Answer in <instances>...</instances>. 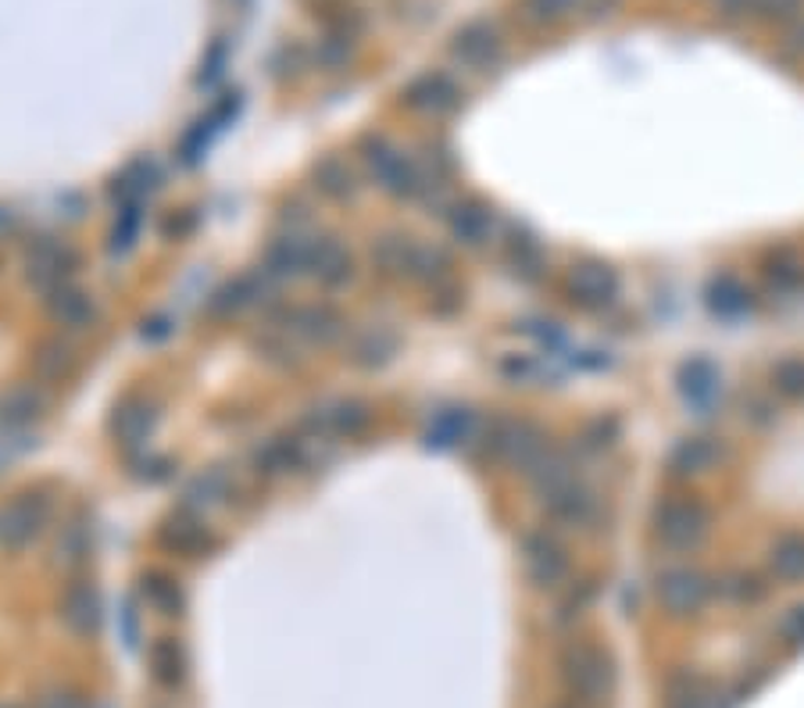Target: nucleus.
Segmentation results:
<instances>
[{
	"label": "nucleus",
	"mask_w": 804,
	"mask_h": 708,
	"mask_svg": "<svg viewBox=\"0 0 804 708\" xmlns=\"http://www.w3.org/2000/svg\"><path fill=\"white\" fill-rule=\"evenodd\" d=\"M655 530L661 548L686 551L701 544V537L708 533V508L701 501H665L655 515Z\"/></svg>",
	"instance_id": "obj_1"
},
{
	"label": "nucleus",
	"mask_w": 804,
	"mask_h": 708,
	"mask_svg": "<svg viewBox=\"0 0 804 708\" xmlns=\"http://www.w3.org/2000/svg\"><path fill=\"white\" fill-rule=\"evenodd\" d=\"M369 161H372V172L380 176V183L391 190V193H397V197H415V193L425 190L422 169L415 165V158H408L405 151H397V147H375L369 154Z\"/></svg>",
	"instance_id": "obj_2"
},
{
	"label": "nucleus",
	"mask_w": 804,
	"mask_h": 708,
	"mask_svg": "<svg viewBox=\"0 0 804 708\" xmlns=\"http://www.w3.org/2000/svg\"><path fill=\"white\" fill-rule=\"evenodd\" d=\"M47 523V505L40 497L25 494L11 505L0 508V544L4 548H22L44 530Z\"/></svg>",
	"instance_id": "obj_3"
},
{
	"label": "nucleus",
	"mask_w": 804,
	"mask_h": 708,
	"mask_svg": "<svg viewBox=\"0 0 804 708\" xmlns=\"http://www.w3.org/2000/svg\"><path fill=\"white\" fill-rule=\"evenodd\" d=\"M523 555H526V573L533 576L540 587L557 584V579H562L565 569H568L565 548L557 544L554 537H548V533L526 537V540H523Z\"/></svg>",
	"instance_id": "obj_4"
},
{
	"label": "nucleus",
	"mask_w": 804,
	"mask_h": 708,
	"mask_svg": "<svg viewBox=\"0 0 804 708\" xmlns=\"http://www.w3.org/2000/svg\"><path fill=\"white\" fill-rule=\"evenodd\" d=\"M308 273L322 279V283H344L351 276V257L336 240L326 237H311V251H308Z\"/></svg>",
	"instance_id": "obj_5"
},
{
	"label": "nucleus",
	"mask_w": 804,
	"mask_h": 708,
	"mask_svg": "<svg viewBox=\"0 0 804 708\" xmlns=\"http://www.w3.org/2000/svg\"><path fill=\"white\" fill-rule=\"evenodd\" d=\"M661 601L669 604V609L676 612H691L697 604L705 601V579L691 573V569H676L669 576H661V587H658Z\"/></svg>",
	"instance_id": "obj_6"
},
{
	"label": "nucleus",
	"mask_w": 804,
	"mask_h": 708,
	"mask_svg": "<svg viewBox=\"0 0 804 708\" xmlns=\"http://www.w3.org/2000/svg\"><path fill=\"white\" fill-rule=\"evenodd\" d=\"M408 97H411V105L422 108V111H447V108H454V100H458V86H454L451 75L430 72L411 86Z\"/></svg>",
	"instance_id": "obj_7"
},
{
	"label": "nucleus",
	"mask_w": 804,
	"mask_h": 708,
	"mask_svg": "<svg viewBox=\"0 0 804 708\" xmlns=\"http://www.w3.org/2000/svg\"><path fill=\"white\" fill-rule=\"evenodd\" d=\"M568 287H573L576 301H583V304H604V301L615 298L619 283L604 265H583V268H576V276Z\"/></svg>",
	"instance_id": "obj_8"
},
{
	"label": "nucleus",
	"mask_w": 804,
	"mask_h": 708,
	"mask_svg": "<svg viewBox=\"0 0 804 708\" xmlns=\"http://www.w3.org/2000/svg\"><path fill=\"white\" fill-rule=\"evenodd\" d=\"M454 55H458L465 64H483L497 55V33L490 29V25H472V29H465L458 36Z\"/></svg>",
	"instance_id": "obj_9"
},
{
	"label": "nucleus",
	"mask_w": 804,
	"mask_h": 708,
	"mask_svg": "<svg viewBox=\"0 0 804 708\" xmlns=\"http://www.w3.org/2000/svg\"><path fill=\"white\" fill-rule=\"evenodd\" d=\"M719 458V447L708 441V436H691V441H683L676 451H672V469L676 472H705L711 461Z\"/></svg>",
	"instance_id": "obj_10"
},
{
	"label": "nucleus",
	"mask_w": 804,
	"mask_h": 708,
	"mask_svg": "<svg viewBox=\"0 0 804 708\" xmlns=\"http://www.w3.org/2000/svg\"><path fill=\"white\" fill-rule=\"evenodd\" d=\"M769 562H772V573L780 579H801L804 576V537L790 533V537H780L769 551Z\"/></svg>",
	"instance_id": "obj_11"
},
{
	"label": "nucleus",
	"mask_w": 804,
	"mask_h": 708,
	"mask_svg": "<svg viewBox=\"0 0 804 708\" xmlns=\"http://www.w3.org/2000/svg\"><path fill=\"white\" fill-rule=\"evenodd\" d=\"M451 229L465 243H483L490 237V229H494V218H490L487 208H476V204H469V208H458V215L451 218Z\"/></svg>",
	"instance_id": "obj_12"
},
{
	"label": "nucleus",
	"mask_w": 804,
	"mask_h": 708,
	"mask_svg": "<svg viewBox=\"0 0 804 708\" xmlns=\"http://www.w3.org/2000/svg\"><path fill=\"white\" fill-rule=\"evenodd\" d=\"M469 427H472V416L469 411H444V416H436L433 430H430V441L447 447V444H458L469 436Z\"/></svg>",
	"instance_id": "obj_13"
},
{
	"label": "nucleus",
	"mask_w": 804,
	"mask_h": 708,
	"mask_svg": "<svg viewBox=\"0 0 804 708\" xmlns=\"http://www.w3.org/2000/svg\"><path fill=\"white\" fill-rule=\"evenodd\" d=\"M711 308H716L719 315H736L747 308V290L741 287V279L733 276H722L716 287H711Z\"/></svg>",
	"instance_id": "obj_14"
},
{
	"label": "nucleus",
	"mask_w": 804,
	"mask_h": 708,
	"mask_svg": "<svg viewBox=\"0 0 804 708\" xmlns=\"http://www.w3.org/2000/svg\"><path fill=\"white\" fill-rule=\"evenodd\" d=\"M772 386L787 397V401H797V397H804V358H787V362L776 365Z\"/></svg>",
	"instance_id": "obj_15"
},
{
	"label": "nucleus",
	"mask_w": 804,
	"mask_h": 708,
	"mask_svg": "<svg viewBox=\"0 0 804 708\" xmlns=\"http://www.w3.org/2000/svg\"><path fill=\"white\" fill-rule=\"evenodd\" d=\"M683 391L694 397V401H705V397H711L716 394V372H711V365L708 362H694V365H686V372H683Z\"/></svg>",
	"instance_id": "obj_16"
},
{
	"label": "nucleus",
	"mask_w": 804,
	"mask_h": 708,
	"mask_svg": "<svg viewBox=\"0 0 804 708\" xmlns=\"http://www.w3.org/2000/svg\"><path fill=\"white\" fill-rule=\"evenodd\" d=\"M115 427H119V433L125 436L129 444L144 441L147 430H151V408H147V405L122 408V411H119V419H115Z\"/></svg>",
	"instance_id": "obj_17"
},
{
	"label": "nucleus",
	"mask_w": 804,
	"mask_h": 708,
	"mask_svg": "<svg viewBox=\"0 0 804 708\" xmlns=\"http://www.w3.org/2000/svg\"><path fill=\"white\" fill-rule=\"evenodd\" d=\"M804 11V0H755V15L769 22H790Z\"/></svg>",
	"instance_id": "obj_18"
},
{
	"label": "nucleus",
	"mask_w": 804,
	"mask_h": 708,
	"mask_svg": "<svg viewBox=\"0 0 804 708\" xmlns=\"http://www.w3.org/2000/svg\"><path fill=\"white\" fill-rule=\"evenodd\" d=\"M526 8L533 11V19H557L565 11H573L576 0H526Z\"/></svg>",
	"instance_id": "obj_19"
},
{
	"label": "nucleus",
	"mask_w": 804,
	"mask_h": 708,
	"mask_svg": "<svg viewBox=\"0 0 804 708\" xmlns=\"http://www.w3.org/2000/svg\"><path fill=\"white\" fill-rule=\"evenodd\" d=\"M725 19H736V15H747V11H755V0H711Z\"/></svg>",
	"instance_id": "obj_20"
},
{
	"label": "nucleus",
	"mask_w": 804,
	"mask_h": 708,
	"mask_svg": "<svg viewBox=\"0 0 804 708\" xmlns=\"http://www.w3.org/2000/svg\"><path fill=\"white\" fill-rule=\"evenodd\" d=\"M772 279L783 283V287H794V283L804 279V268L801 265H772Z\"/></svg>",
	"instance_id": "obj_21"
}]
</instances>
